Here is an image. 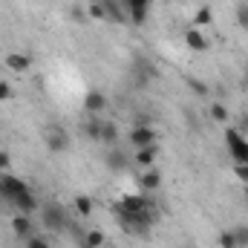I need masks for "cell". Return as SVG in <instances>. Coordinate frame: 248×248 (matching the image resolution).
<instances>
[{
  "label": "cell",
  "mask_w": 248,
  "mask_h": 248,
  "mask_svg": "<svg viewBox=\"0 0 248 248\" xmlns=\"http://www.w3.org/2000/svg\"><path fill=\"white\" fill-rule=\"evenodd\" d=\"M41 222H44L46 231H55V234H61V231L69 228V217H66V211H63L58 202L41 205Z\"/></svg>",
  "instance_id": "obj_1"
},
{
  "label": "cell",
  "mask_w": 248,
  "mask_h": 248,
  "mask_svg": "<svg viewBox=\"0 0 248 248\" xmlns=\"http://www.w3.org/2000/svg\"><path fill=\"white\" fill-rule=\"evenodd\" d=\"M225 147H228L234 165H248V139L237 127H225Z\"/></svg>",
  "instance_id": "obj_2"
},
{
  "label": "cell",
  "mask_w": 248,
  "mask_h": 248,
  "mask_svg": "<svg viewBox=\"0 0 248 248\" xmlns=\"http://www.w3.org/2000/svg\"><path fill=\"white\" fill-rule=\"evenodd\" d=\"M127 144L133 150H141V147H153L156 144V130L150 124H139V127H130L127 133Z\"/></svg>",
  "instance_id": "obj_3"
},
{
  "label": "cell",
  "mask_w": 248,
  "mask_h": 248,
  "mask_svg": "<svg viewBox=\"0 0 248 248\" xmlns=\"http://www.w3.org/2000/svg\"><path fill=\"white\" fill-rule=\"evenodd\" d=\"M122 6H124V12H127V20H130L133 26H144L153 0H122Z\"/></svg>",
  "instance_id": "obj_4"
},
{
  "label": "cell",
  "mask_w": 248,
  "mask_h": 248,
  "mask_svg": "<svg viewBox=\"0 0 248 248\" xmlns=\"http://www.w3.org/2000/svg\"><path fill=\"white\" fill-rule=\"evenodd\" d=\"M116 211H130V214H144V211H153V202L147 193H124L116 205Z\"/></svg>",
  "instance_id": "obj_5"
},
{
  "label": "cell",
  "mask_w": 248,
  "mask_h": 248,
  "mask_svg": "<svg viewBox=\"0 0 248 248\" xmlns=\"http://www.w3.org/2000/svg\"><path fill=\"white\" fill-rule=\"evenodd\" d=\"M104 165H107L113 173H124V170L136 168V165H133V156H127L124 147H107V153H104Z\"/></svg>",
  "instance_id": "obj_6"
},
{
  "label": "cell",
  "mask_w": 248,
  "mask_h": 248,
  "mask_svg": "<svg viewBox=\"0 0 248 248\" xmlns=\"http://www.w3.org/2000/svg\"><path fill=\"white\" fill-rule=\"evenodd\" d=\"M44 139H46V147L52 153H66L69 150V136H66V130H63L61 124H49L46 133H44Z\"/></svg>",
  "instance_id": "obj_7"
},
{
  "label": "cell",
  "mask_w": 248,
  "mask_h": 248,
  "mask_svg": "<svg viewBox=\"0 0 248 248\" xmlns=\"http://www.w3.org/2000/svg\"><path fill=\"white\" fill-rule=\"evenodd\" d=\"M26 190H32V187L26 185L23 179L12 176V173H6V176L0 179V196H3L6 202H15V199H17V196H23Z\"/></svg>",
  "instance_id": "obj_8"
},
{
  "label": "cell",
  "mask_w": 248,
  "mask_h": 248,
  "mask_svg": "<svg viewBox=\"0 0 248 248\" xmlns=\"http://www.w3.org/2000/svg\"><path fill=\"white\" fill-rule=\"evenodd\" d=\"M104 107H107V95H104L101 90H90V93L84 95V110H87L90 116H101Z\"/></svg>",
  "instance_id": "obj_9"
},
{
  "label": "cell",
  "mask_w": 248,
  "mask_h": 248,
  "mask_svg": "<svg viewBox=\"0 0 248 248\" xmlns=\"http://www.w3.org/2000/svg\"><path fill=\"white\" fill-rule=\"evenodd\" d=\"M12 234H15L17 240H29V237L35 234L32 217H29V214H17V217H12Z\"/></svg>",
  "instance_id": "obj_10"
},
{
  "label": "cell",
  "mask_w": 248,
  "mask_h": 248,
  "mask_svg": "<svg viewBox=\"0 0 248 248\" xmlns=\"http://www.w3.org/2000/svg\"><path fill=\"white\" fill-rule=\"evenodd\" d=\"M156 156H159V147H156V144H153V147L133 150V165H136L139 170H147V168H153V165H156Z\"/></svg>",
  "instance_id": "obj_11"
},
{
  "label": "cell",
  "mask_w": 248,
  "mask_h": 248,
  "mask_svg": "<svg viewBox=\"0 0 248 248\" xmlns=\"http://www.w3.org/2000/svg\"><path fill=\"white\" fill-rule=\"evenodd\" d=\"M3 63H6L12 72H29V69H32V55H29V52H9V55L3 58Z\"/></svg>",
  "instance_id": "obj_12"
},
{
  "label": "cell",
  "mask_w": 248,
  "mask_h": 248,
  "mask_svg": "<svg viewBox=\"0 0 248 248\" xmlns=\"http://www.w3.org/2000/svg\"><path fill=\"white\" fill-rule=\"evenodd\" d=\"M185 46L187 49H193V52H208L211 44H208V38H205L196 26H190V29L185 32Z\"/></svg>",
  "instance_id": "obj_13"
},
{
  "label": "cell",
  "mask_w": 248,
  "mask_h": 248,
  "mask_svg": "<svg viewBox=\"0 0 248 248\" xmlns=\"http://www.w3.org/2000/svg\"><path fill=\"white\" fill-rule=\"evenodd\" d=\"M12 205H15V208H17V214H29V217H32V214H38V211H41V205H38V196H35V193H32V190H26V193H23V196H17V199H15V202H12Z\"/></svg>",
  "instance_id": "obj_14"
},
{
  "label": "cell",
  "mask_w": 248,
  "mask_h": 248,
  "mask_svg": "<svg viewBox=\"0 0 248 248\" xmlns=\"http://www.w3.org/2000/svg\"><path fill=\"white\" fill-rule=\"evenodd\" d=\"M139 185L144 187L147 193H153V190H159V187H162V173H159L156 168H147V170H141Z\"/></svg>",
  "instance_id": "obj_15"
},
{
  "label": "cell",
  "mask_w": 248,
  "mask_h": 248,
  "mask_svg": "<svg viewBox=\"0 0 248 248\" xmlns=\"http://www.w3.org/2000/svg\"><path fill=\"white\" fill-rule=\"evenodd\" d=\"M133 75H136V84H150V81L156 78V66H153L150 61H144V58H139Z\"/></svg>",
  "instance_id": "obj_16"
},
{
  "label": "cell",
  "mask_w": 248,
  "mask_h": 248,
  "mask_svg": "<svg viewBox=\"0 0 248 248\" xmlns=\"http://www.w3.org/2000/svg\"><path fill=\"white\" fill-rule=\"evenodd\" d=\"M98 144H107V147L119 144V127H116V122H101V139H98Z\"/></svg>",
  "instance_id": "obj_17"
},
{
  "label": "cell",
  "mask_w": 248,
  "mask_h": 248,
  "mask_svg": "<svg viewBox=\"0 0 248 248\" xmlns=\"http://www.w3.org/2000/svg\"><path fill=\"white\" fill-rule=\"evenodd\" d=\"M101 3L107 9V20H113V23H124L127 20V12H124L122 0H101Z\"/></svg>",
  "instance_id": "obj_18"
},
{
  "label": "cell",
  "mask_w": 248,
  "mask_h": 248,
  "mask_svg": "<svg viewBox=\"0 0 248 248\" xmlns=\"http://www.w3.org/2000/svg\"><path fill=\"white\" fill-rule=\"evenodd\" d=\"M101 122H104L101 116H90V119H87L84 133H87V139H90V141H98V139H101Z\"/></svg>",
  "instance_id": "obj_19"
},
{
  "label": "cell",
  "mask_w": 248,
  "mask_h": 248,
  "mask_svg": "<svg viewBox=\"0 0 248 248\" xmlns=\"http://www.w3.org/2000/svg\"><path fill=\"white\" fill-rule=\"evenodd\" d=\"M211 23H214V12H211V6H199L196 15H193V26L199 29V26H211Z\"/></svg>",
  "instance_id": "obj_20"
},
{
  "label": "cell",
  "mask_w": 248,
  "mask_h": 248,
  "mask_svg": "<svg viewBox=\"0 0 248 248\" xmlns=\"http://www.w3.org/2000/svg\"><path fill=\"white\" fill-rule=\"evenodd\" d=\"M81 246L84 248H104V231H87L81 237Z\"/></svg>",
  "instance_id": "obj_21"
},
{
  "label": "cell",
  "mask_w": 248,
  "mask_h": 248,
  "mask_svg": "<svg viewBox=\"0 0 248 248\" xmlns=\"http://www.w3.org/2000/svg\"><path fill=\"white\" fill-rule=\"evenodd\" d=\"M185 87L193 93V95H202V98L211 93V90H208V84H205V81H199V78H193V75H187V78H185Z\"/></svg>",
  "instance_id": "obj_22"
},
{
  "label": "cell",
  "mask_w": 248,
  "mask_h": 248,
  "mask_svg": "<svg viewBox=\"0 0 248 248\" xmlns=\"http://www.w3.org/2000/svg\"><path fill=\"white\" fill-rule=\"evenodd\" d=\"M75 211H78V217H90L93 214V199L87 193H78L75 196Z\"/></svg>",
  "instance_id": "obj_23"
},
{
  "label": "cell",
  "mask_w": 248,
  "mask_h": 248,
  "mask_svg": "<svg viewBox=\"0 0 248 248\" xmlns=\"http://www.w3.org/2000/svg\"><path fill=\"white\" fill-rule=\"evenodd\" d=\"M211 119L219 124H228V107L222 104V101H214L211 104Z\"/></svg>",
  "instance_id": "obj_24"
},
{
  "label": "cell",
  "mask_w": 248,
  "mask_h": 248,
  "mask_svg": "<svg viewBox=\"0 0 248 248\" xmlns=\"http://www.w3.org/2000/svg\"><path fill=\"white\" fill-rule=\"evenodd\" d=\"M87 15H90L93 20H107V9H104L101 0H93V3L87 6Z\"/></svg>",
  "instance_id": "obj_25"
},
{
  "label": "cell",
  "mask_w": 248,
  "mask_h": 248,
  "mask_svg": "<svg viewBox=\"0 0 248 248\" xmlns=\"http://www.w3.org/2000/svg\"><path fill=\"white\" fill-rule=\"evenodd\" d=\"M231 231H234L237 248H248V225H237V228H231Z\"/></svg>",
  "instance_id": "obj_26"
},
{
  "label": "cell",
  "mask_w": 248,
  "mask_h": 248,
  "mask_svg": "<svg viewBox=\"0 0 248 248\" xmlns=\"http://www.w3.org/2000/svg\"><path fill=\"white\" fill-rule=\"evenodd\" d=\"M217 243H219V248H237V240H234V231H222V234L217 237Z\"/></svg>",
  "instance_id": "obj_27"
},
{
  "label": "cell",
  "mask_w": 248,
  "mask_h": 248,
  "mask_svg": "<svg viewBox=\"0 0 248 248\" xmlns=\"http://www.w3.org/2000/svg\"><path fill=\"white\" fill-rule=\"evenodd\" d=\"M23 246H26V248H49V240H46V237H38V234H32L29 240H23Z\"/></svg>",
  "instance_id": "obj_28"
},
{
  "label": "cell",
  "mask_w": 248,
  "mask_h": 248,
  "mask_svg": "<svg viewBox=\"0 0 248 248\" xmlns=\"http://www.w3.org/2000/svg\"><path fill=\"white\" fill-rule=\"evenodd\" d=\"M237 23L248 32V3H240V6H237Z\"/></svg>",
  "instance_id": "obj_29"
},
{
  "label": "cell",
  "mask_w": 248,
  "mask_h": 248,
  "mask_svg": "<svg viewBox=\"0 0 248 248\" xmlns=\"http://www.w3.org/2000/svg\"><path fill=\"white\" fill-rule=\"evenodd\" d=\"M12 95H15V90L9 87V81H0V101H12Z\"/></svg>",
  "instance_id": "obj_30"
},
{
  "label": "cell",
  "mask_w": 248,
  "mask_h": 248,
  "mask_svg": "<svg viewBox=\"0 0 248 248\" xmlns=\"http://www.w3.org/2000/svg\"><path fill=\"white\" fill-rule=\"evenodd\" d=\"M234 176H237L243 185H248V165H234Z\"/></svg>",
  "instance_id": "obj_31"
},
{
  "label": "cell",
  "mask_w": 248,
  "mask_h": 248,
  "mask_svg": "<svg viewBox=\"0 0 248 248\" xmlns=\"http://www.w3.org/2000/svg\"><path fill=\"white\" fill-rule=\"evenodd\" d=\"M237 130H240L243 136H248V110L246 113H240V119H237Z\"/></svg>",
  "instance_id": "obj_32"
},
{
  "label": "cell",
  "mask_w": 248,
  "mask_h": 248,
  "mask_svg": "<svg viewBox=\"0 0 248 248\" xmlns=\"http://www.w3.org/2000/svg\"><path fill=\"white\" fill-rule=\"evenodd\" d=\"M12 168V156L6 150H0V170H9Z\"/></svg>",
  "instance_id": "obj_33"
},
{
  "label": "cell",
  "mask_w": 248,
  "mask_h": 248,
  "mask_svg": "<svg viewBox=\"0 0 248 248\" xmlns=\"http://www.w3.org/2000/svg\"><path fill=\"white\" fill-rule=\"evenodd\" d=\"M246 205H248V190H246Z\"/></svg>",
  "instance_id": "obj_34"
},
{
  "label": "cell",
  "mask_w": 248,
  "mask_h": 248,
  "mask_svg": "<svg viewBox=\"0 0 248 248\" xmlns=\"http://www.w3.org/2000/svg\"><path fill=\"white\" fill-rule=\"evenodd\" d=\"M246 81H248V69H246Z\"/></svg>",
  "instance_id": "obj_35"
}]
</instances>
